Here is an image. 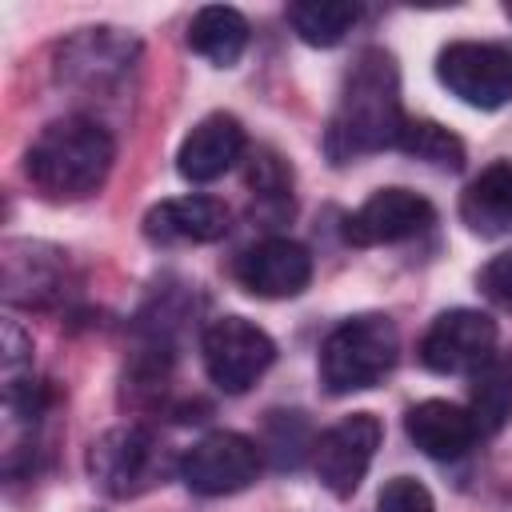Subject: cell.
<instances>
[{
    "label": "cell",
    "mask_w": 512,
    "mask_h": 512,
    "mask_svg": "<svg viewBox=\"0 0 512 512\" xmlns=\"http://www.w3.org/2000/svg\"><path fill=\"white\" fill-rule=\"evenodd\" d=\"M356 20H360V4H352V0H300V4H288L292 32L312 48L340 44L352 32Z\"/></svg>",
    "instance_id": "ffe728a7"
},
{
    "label": "cell",
    "mask_w": 512,
    "mask_h": 512,
    "mask_svg": "<svg viewBox=\"0 0 512 512\" xmlns=\"http://www.w3.org/2000/svg\"><path fill=\"white\" fill-rule=\"evenodd\" d=\"M400 352V332L384 312H364L328 332L320 348V384L332 396L376 388Z\"/></svg>",
    "instance_id": "3957f363"
},
{
    "label": "cell",
    "mask_w": 512,
    "mask_h": 512,
    "mask_svg": "<svg viewBox=\"0 0 512 512\" xmlns=\"http://www.w3.org/2000/svg\"><path fill=\"white\" fill-rule=\"evenodd\" d=\"M436 220V208L408 188H380L372 192L348 220H344V240L356 248L372 244H396L416 232H424Z\"/></svg>",
    "instance_id": "30bf717a"
},
{
    "label": "cell",
    "mask_w": 512,
    "mask_h": 512,
    "mask_svg": "<svg viewBox=\"0 0 512 512\" xmlns=\"http://www.w3.org/2000/svg\"><path fill=\"white\" fill-rule=\"evenodd\" d=\"M64 252L32 240L4 244V296L12 304H48L64 288Z\"/></svg>",
    "instance_id": "2e32d148"
},
{
    "label": "cell",
    "mask_w": 512,
    "mask_h": 512,
    "mask_svg": "<svg viewBox=\"0 0 512 512\" xmlns=\"http://www.w3.org/2000/svg\"><path fill=\"white\" fill-rule=\"evenodd\" d=\"M404 432L432 460H456L480 436L472 412L452 404V400H420V404H412L408 416H404Z\"/></svg>",
    "instance_id": "9a60e30c"
},
{
    "label": "cell",
    "mask_w": 512,
    "mask_h": 512,
    "mask_svg": "<svg viewBox=\"0 0 512 512\" xmlns=\"http://www.w3.org/2000/svg\"><path fill=\"white\" fill-rule=\"evenodd\" d=\"M472 420L480 432H500L512 416V356L492 352L476 372H472Z\"/></svg>",
    "instance_id": "d6986e66"
},
{
    "label": "cell",
    "mask_w": 512,
    "mask_h": 512,
    "mask_svg": "<svg viewBox=\"0 0 512 512\" xmlns=\"http://www.w3.org/2000/svg\"><path fill=\"white\" fill-rule=\"evenodd\" d=\"M268 448L276 468H296L316 440H308V420L300 412H272L268 416Z\"/></svg>",
    "instance_id": "7402d4cb"
},
{
    "label": "cell",
    "mask_w": 512,
    "mask_h": 512,
    "mask_svg": "<svg viewBox=\"0 0 512 512\" xmlns=\"http://www.w3.org/2000/svg\"><path fill=\"white\" fill-rule=\"evenodd\" d=\"M396 148L408 152L412 160H424V164L440 168V172H460L464 168V140L456 132H448L444 124H436V120H404Z\"/></svg>",
    "instance_id": "44dd1931"
},
{
    "label": "cell",
    "mask_w": 512,
    "mask_h": 512,
    "mask_svg": "<svg viewBox=\"0 0 512 512\" xmlns=\"http://www.w3.org/2000/svg\"><path fill=\"white\" fill-rule=\"evenodd\" d=\"M400 128H404V112H400L396 60L384 48H364L344 76L340 104L328 120L324 148L332 164H344V160H356L380 148H396Z\"/></svg>",
    "instance_id": "6da1fadb"
},
{
    "label": "cell",
    "mask_w": 512,
    "mask_h": 512,
    "mask_svg": "<svg viewBox=\"0 0 512 512\" xmlns=\"http://www.w3.org/2000/svg\"><path fill=\"white\" fill-rule=\"evenodd\" d=\"M460 220L484 240L512 236V164L508 160L488 164L460 192Z\"/></svg>",
    "instance_id": "e0dca14e"
},
{
    "label": "cell",
    "mask_w": 512,
    "mask_h": 512,
    "mask_svg": "<svg viewBox=\"0 0 512 512\" xmlns=\"http://www.w3.org/2000/svg\"><path fill=\"white\" fill-rule=\"evenodd\" d=\"M132 60H136V40L120 36L116 28H84L60 48V76L100 88L108 80H124Z\"/></svg>",
    "instance_id": "5bb4252c"
},
{
    "label": "cell",
    "mask_w": 512,
    "mask_h": 512,
    "mask_svg": "<svg viewBox=\"0 0 512 512\" xmlns=\"http://www.w3.org/2000/svg\"><path fill=\"white\" fill-rule=\"evenodd\" d=\"M204 368H208V380L220 388V392H248L276 360V344L264 328H256L252 320L244 316H220L204 328Z\"/></svg>",
    "instance_id": "5b68a950"
},
{
    "label": "cell",
    "mask_w": 512,
    "mask_h": 512,
    "mask_svg": "<svg viewBox=\"0 0 512 512\" xmlns=\"http://www.w3.org/2000/svg\"><path fill=\"white\" fill-rule=\"evenodd\" d=\"M440 84L464 104L492 112L512 104V48L484 40H452L436 56Z\"/></svg>",
    "instance_id": "277c9868"
},
{
    "label": "cell",
    "mask_w": 512,
    "mask_h": 512,
    "mask_svg": "<svg viewBox=\"0 0 512 512\" xmlns=\"http://www.w3.org/2000/svg\"><path fill=\"white\" fill-rule=\"evenodd\" d=\"M508 16H512V4H508Z\"/></svg>",
    "instance_id": "484cf974"
},
{
    "label": "cell",
    "mask_w": 512,
    "mask_h": 512,
    "mask_svg": "<svg viewBox=\"0 0 512 512\" xmlns=\"http://www.w3.org/2000/svg\"><path fill=\"white\" fill-rule=\"evenodd\" d=\"M116 160L112 132L88 116L52 120L24 152L32 188L48 200H84L104 188Z\"/></svg>",
    "instance_id": "7a4b0ae2"
},
{
    "label": "cell",
    "mask_w": 512,
    "mask_h": 512,
    "mask_svg": "<svg viewBox=\"0 0 512 512\" xmlns=\"http://www.w3.org/2000/svg\"><path fill=\"white\" fill-rule=\"evenodd\" d=\"M492 352H496V320L476 312V308L440 312L420 340L424 368H432L440 376L476 372Z\"/></svg>",
    "instance_id": "9c48e42d"
},
{
    "label": "cell",
    "mask_w": 512,
    "mask_h": 512,
    "mask_svg": "<svg viewBox=\"0 0 512 512\" xmlns=\"http://www.w3.org/2000/svg\"><path fill=\"white\" fill-rule=\"evenodd\" d=\"M228 232V208L216 196H172L144 212V236L160 244H212Z\"/></svg>",
    "instance_id": "4fadbf2b"
},
{
    "label": "cell",
    "mask_w": 512,
    "mask_h": 512,
    "mask_svg": "<svg viewBox=\"0 0 512 512\" xmlns=\"http://www.w3.org/2000/svg\"><path fill=\"white\" fill-rule=\"evenodd\" d=\"M380 436H384V428L372 412H352L316 440L312 464H316L320 484L336 500H348L360 488V480L368 476V464L380 448Z\"/></svg>",
    "instance_id": "ba28073f"
},
{
    "label": "cell",
    "mask_w": 512,
    "mask_h": 512,
    "mask_svg": "<svg viewBox=\"0 0 512 512\" xmlns=\"http://www.w3.org/2000/svg\"><path fill=\"white\" fill-rule=\"evenodd\" d=\"M244 144H248L244 124L232 112H208L184 136V144L176 152V172L192 184H208V180L224 176L244 156Z\"/></svg>",
    "instance_id": "7c38bea8"
},
{
    "label": "cell",
    "mask_w": 512,
    "mask_h": 512,
    "mask_svg": "<svg viewBox=\"0 0 512 512\" xmlns=\"http://www.w3.org/2000/svg\"><path fill=\"white\" fill-rule=\"evenodd\" d=\"M88 472L100 492L128 500L148 492L164 476V452L144 428H108L88 448Z\"/></svg>",
    "instance_id": "8992f818"
},
{
    "label": "cell",
    "mask_w": 512,
    "mask_h": 512,
    "mask_svg": "<svg viewBox=\"0 0 512 512\" xmlns=\"http://www.w3.org/2000/svg\"><path fill=\"white\" fill-rule=\"evenodd\" d=\"M480 288H484V296L496 300L500 308H512V252H504V256H496L492 264H484Z\"/></svg>",
    "instance_id": "d4e9b609"
},
{
    "label": "cell",
    "mask_w": 512,
    "mask_h": 512,
    "mask_svg": "<svg viewBox=\"0 0 512 512\" xmlns=\"http://www.w3.org/2000/svg\"><path fill=\"white\" fill-rule=\"evenodd\" d=\"M248 188L260 200H276L280 208H292V172L276 152H256L248 164Z\"/></svg>",
    "instance_id": "603a6c76"
},
{
    "label": "cell",
    "mask_w": 512,
    "mask_h": 512,
    "mask_svg": "<svg viewBox=\"0 0 512 512\" xmlns=\"http://www.w3.org/2000/svg\"><path fill=\"white\" fill-rule=\"evenodd\" d=\"M260 476V444L240 432H208L180 460V480L196 496H232Z\"/></svg>",
    "instance_id": "52a82bcc"
},
{
    "label": "cell",
    "mask_w": 512,
    "mask_h": 512,
    "mask_svg": "<svg viewBox=\"0 0 512 512\" xmlns=\"http://www.w3.org/2000/svg\"><path fill=\"white\" fill-rule=\"evenodd\" d=\"M236 280L264 300H288L300 296L312 280V256L304 244L284 240V236H268L252 248L240 252L236 260Z\"/></svg>",
    "instance_id": "8fae6325"
},
{
    "label": "cell",
    "mask_w": 512,
    "mask_h": 512,
    "mask_svg": "<svg viewBox=\"0 0 512 512\" xmlns=\"http://www.w3.org/2000/svg\"><path fill=\"white\" fill-rule=\"evenodd\" d=\"M188 48L216 68H232L248 48V20L228 4H208L188 24Z\"/></svg>",
    "instance_id": "ac0fdd59"
},
{
    "label": "cell",
    "mask_w": 512,
    "mask_h": 512,
    "mask_svg": "<svg viewBox=\"0 0 512 512\" xmlns=\"http://www.w3.org/2000/svg\"><path fill=\"white\" fill-rule=\"evenodd\" d=\"M376 512H436V504H432V492H428L420 480L396 476V480H388V484L380 488Z\"/></svg>",
    "instance_id": "cb8c5ba5"
}]
</instances>
